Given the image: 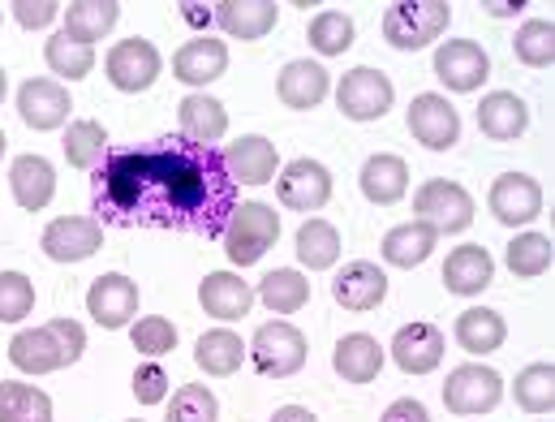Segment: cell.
<instances>
[{"label": "cell", "mask_w": 555, "mask_h": 422, "mask_svg": "<svg viewBox=\"0 0 555 422\" xmlns=\"http://www.w3.org/2000/svg\"><path fill=\"white\" fill-rule=\"evenodd\" d=\"M95 207L117 225L146 229H181V233H224L237 186L224 172L216 146L194 142H159L146 151H117L104 159Z\"/></svg>", "instance_id": "1"}, {"label": "cell", "mask_w": 555, "mask_h": 422, "mask_svg": "<svg viewBox=\"0 0 555 422\" xmlns=\"http://www.w3.org/2000/svg\"><path fill=\"white\" fill-rule=\"evenodd\" d=\"M87 354V332L78 319H48L39 328H26L9 341V362L22 375H52L74 367Z\"/></svg>", "instance_id": "2"}, {"label": "cell", "mask_w": 555, "mask_h": 422, "mask_svg": "<svg viewBox=\"0 0 555 422\" xmlns=\"http://www.w3.org/2000/svg\"><path fill=\"white\" fill-rule=\"evenodd\" d=\"M220 238H224V255H229L233 268L259 264L280 238L276 207H268V203H242V207H233V216H229V225H224Z\"/></svg>", "instance_id": "3"}, {"label": "cell", "mask_w": 555, "mask_h": 422, "mask_svg": "<svg viewBox=\"0 0 555 422\" xmlns=\"http://www.w3.org/2000/svg\"><path fill=\"white\" fill-rule=\"evenodd\" d=\"M452 22V4L448 0H401L384 13V39L401 52L430 48Z\"/></svg>", "instance_id": "4"}, {"label": "cell", "mask_w": 555, "mask_h": 422, "mask_svg": "<svg viewBox=\"0 0 555 422\" xmlns=\"http://www.w3.org/2000/svg\"><path fill=\"white\" fill-rule=\"evenodd\" d=\"M414 216L417 225H426L435 238L439 233H465L474 225V199L461 181L448 177H430L422 181L414 194Z\"/></svg>", "instance_id": "5"}, {"label": "cell", "mask_w": 555, "mask_h": 422, "mask_svg": "<svg viewBox=\"0 0 555 422\" xmlns=\"http://www.w3.org/2000/svg\"><path fill=\"white\" fill-rule=\"evenodd\" d=\"M504 401V380L500 371H491L487 362H461L448 371L443 384V406L456 419H474V414H491Z\"/></svg>", "instance_id": "6"}, {"label": "cell", "mask_w": 555, "mask_h": 422, "mask_svg": "<svg viewBox=\"0 0 555 422\" xmlns=\"http://www.w3.org/2000/svg\"><path fill=\"white\" fill-rule=\"evenodd\" d=\"M246 358L255 362L259 375H268V380H288V375H297V371L306 367V336H301L288 319H272V323H263V328L255 332Z\"/></svg>", "instance_id": "7"}, {"label": "cell", "mask_w": 555, "mask_h": 422, "mask_svg": "<svg viewBox=\"0 0 555 422\" xmlns=\"http://www.w3.org/2000/svg\"><path fill=\"white\" fill-rule=\"evenodd\" d=\"M397 91H392V78L384 69H371V65H358L340 78L336 87V104L349 122H379L388 108H392Z\"/></svg>", "instance_id": "8"}, {"label": "cell", "mask_w": 555, "mask_h": 422, "mask_svg": "<svg viewBox=\"0 0 555 422\" xmlns=\"http://www.w3.org/2000/svg\"><path fill=\"white\" fill-rule=\"evenodd\" d=\"M39 246L52 264H82L104 246V225L95 216H56L43 229Z\"/></svg>", "instance_id": "9"}, {"label": "cell", "mask_w": 555, "mask_h": 422, "mask_svg": "<svg viewBox=\"0 0 555 422\" xmlns=\"http://www.w3.org/2000/svg\"><path fill=\"white\" fill-rule=\"evenodd\" d=\"M491 74V56L482 52V43L474 39H452V43H439L435 48V78L456 91V95H469L487 82Z\"/></svg>", "instance_id": "10"}, {"label": "cell", "mask_w": 555, "mask_h": 422, "mask_svg": "<svg viewBox=\"0 0 555 422\" xmlns=\"http://www.w3.org/2000/svg\"><path fill=\"white\" fill-rule=\"evenodd\" d=\"M487 207L508 229L530 225V220L543 216V186L530 172H504V177H495V186L487 194Z\"/></svg>", "instance_id": "11"}, {"label": "cell", "mask_w": 555, "mask_h": 422, "mask_svg": "<svg viewBox=\"0 0 555 422\" xmlns=\"http://www.w3.org/2000/svg\"><path fill=\"white\" fill-rule=\"evenodd\" d=\"M276 194L288 212H306L310 216V212L327 207V199H332V172L319 159L301 155V159L284 164V172L276 177Z\"/></svg>", "instance_id": "12"}, {"label": "cell", "mask_w": 555, "mask_h": 422, "mask_svg": "<svg viewBox=\"0 0 555 422\" xmlns=\"http://www.w3.org/2000/svg\"><path fill=\"white\" fill-rule=\"evenodd\" d=\"M104 69H108V82H113L117 91L139 95V91H146V87L159 78L164 61H159V48H155V43H146V39H121V43L108 48Z\"/></svg>", "instance_id": "13"}, {"label": "cell", "mask_w": 555, "mask_h": 422, "mask_svg": "<svg viewBox=\"0 0 555 422\" xmlns=\"http://www.w3.org/2000/svg\"><path fill=\"white\" fill-rule=\"evenodd\" d=\"M405 122H410V135H414L426 151H448V146H456V139H461V113H456L443 95H435V91L414 95Z\"/></svg>", "instance_id": "14"}, {"label": "cell", "mask_w": 555, "mask_h": 422, "mask_svg": "<svg viewBox=\"0 0 555 422\" xmlns=\"http://www.w3.org/2000/svg\"><path fill=\"white\" fill-rule=\"evenodd\" d=\"M17 113H22V122L30 130L48 135V130H61L69 122L74 104H69V91L61 82H52V78H26L22 91H17Z\"/></svg>", "instance_id": "15"}, {"label": "cell", "mask_w": 555, "mask_h": 422, "mask_svg": "<svg viewBox=\"0 0 555 422\" xmlns=\"http://www.w3.org/2000/svg\"><path fill=\"white\" fill-rule=\"evenodd\" d=\"M87 310L100 328L117 332L139 315V284L130 281L126 272H104L100 281L87 289Z\"/></svg>", "instance_id": "16"}, {"label": "cell", "mask_w": 555, "mask_h": 422, "mask_svg": "<svg viewBox=\"0 0 555 422\" xmlns=\"http://www.w3.org/2000/svg\"><path fill=\"white\" fill-rule=\"evenodd\" d=\"M224 159V172L233 177V186H268L276 177V142L263 139V135H242L233 146L220 151Z\"/></svg>", "instance_id": "17"}, {"label": "cell", "mask_w": 555, "mask_h": 422, "mask_svg": "<svg viewBox=\"0 0 555 422\" xmlns=\"http://www.w3.org/2000/svg\"><path fill=\"white\" fill-rule=\"evenodd\" d=\"M388 354H392V362L405 375H430L443 362V332L435 323H405L392 336V349Z\"/></svg>", "instance_id": "18"}, {"label": "cell", "mask_w": 555, "mask_h": 422, "mask_svg": "<svg viewBox=\"0 0 555 422\" xmlns=\"http://www.w3.org/2000/svg\"><path fill=\"white\" fill-rule=\"evenodd\" d=\"M224 69H229V48L211 35H198V39L181 43V52L172 56V74L185 87H211L216 78H224Z\"/></svg>", "instance_id": "19"}, {"label": "cell", "mask_w": 555, "mask_h": 422, "mask_svg": "<svg viewBox=\"0 0 555 422\" xmlns=\"http://www.w3.org/2000/svg\"><path fill=\"white\" fill-rule=\"evenodd\" d=\"M332 297H336V306H345V310H375V306H384V297H388V277H384L375 264H366V259L345 264V268L336 272V281H332Z\"/></svg>", "instance_id": "20"}, {"label": "cell", "mask_w": 555, "mask_h": 422, "mask_svg": "<svg viewBox=\"0 0 555 422\" xmlns=\"http://www.w3.org/2000/svg\"><path fill=\"white\" fill-rule=\"evenodd\" d=\"M9 190L22 212H43L56 194V168L43 155H17L9 168Z\"/></svg>", "instance_id": "21"}, {"label": "cell", "mask_w": 555, "mask_h": 422, "mask_svg": "<svg viewBox=\"0 0 555 422\" xmlns=\"http://www.w3.org/2000/svg\"><path fill=\"white\" fill-rule=\"evenodd\" d=\"M198 302H203V310H207L211 319L233 323V319H246V315H250L255 289L242 281L237 272H207L203 284H198Z\"/></svg>", "instance_id": "22"}, {"label": "cell", "mask_w": 555, "mask_h": 422, "mask_svg": "<svg viewBox=\"0 0 555 422\" xmlns=\"http://www.w3.org/2000/svg\"><path fill=\"white\" fill-rule=\"evenodd\" d=\"M332 367L345 384H375L379 371H384V345L366 332H349L336 341V354H332Z\"/></svg>", "instance_id": "23"}, {"label": "cell", "mask_w": 555, "mask_h": 422, "mask_svg": "<svg viewBox=\"0 0 555 422\" xmlns=\"http://www.w3.org/2000/svg\"><path fill=\"white\" fill-rule=\"evenodd\" d=\"M362 194L375 203V207H392V203H401L405 194H410V164L401 159V155H388V151H379V155H371L366 164H362Z\"/></svg>", "instance_id": "24"}, {"label": "cell", "mask_w": 555, "mask_h": 422, "mask_svg": "<svg viewBox=\"0 0 555 422\" xmlns=\"http://www.w3.org/2000/svg\"><path fill=\"white\" fill-rule=\"evenodd\" d=\"M211 17L233 39H263L276 26L280 4L276 0H220V4H211Z\"/></svg>", "instance_id": "25"}, {"label": "cell", "mask_w": 555, "mask_h": 422, "mask_svg": "<svg viewBox=\"0 0 555 422\" xmlns=\"http://www.w3.org/2000/svg\"><path fill=\"white\" fill-rule=\"evenodd\" d=\"M177 113H181V135H185V142H194V146H216V142L229 135V113L207 91L185 95Z\"/></svg>", "instance_id": "26"}, {"label": "cell", "mask_w": 555, "mask_h": 422, "mask_svg": "<svg viewBox=\"0 0 555 422\" xmlns=\"http://www.w3.org/2000/svg\"><path fill=\"white\" fill-rule=\"evenodd\" d=\"M526 126H530V108H526V100L513 95V91H491V95L482 100V108H478V130L491 142L521 139Z\"/></svg>", "instance_id": "27"}, {"label": "cell", "mask_w": 555, "mask_h": 422, "mask_svg": "<svg viewBox=\"0 0 555 422\" xmlns=\"http://www.w3.org/2000/svg\"><path fill=\"white\" fill-rule=\"evenodd\" d=\"M495 277V259H491V251H482V246H456L452 255H448V264H443V284H448V293H456V297H474V293H482L487 284Z\"/></svg>", "instance_id": "28"}, {"label": "cell", "mask_w": 555, "mask_h": 422, "mask_svg": "<svg viewBox=\"0 0 555 422\" xmlns=\"http://www.w3.org/2000/svg\"><path fill=\"white\" fill-rule=\"evenodd\" d=\"M276 95L284 108H314L327 100V69L314 61H288L276 78Z\"/></svg>", "instance_id": "29"}, {"label": "cell", "mask_w": 555, "mask_h": 422, "mask_svg": "<svg viewBox=\"0 0 555 422\" xmlns=\"http://www.w3.org/2000/svg\"><path fill=\"white\" fill-rule=\"evenodd\" d=\"M504 341H508V323H504L500 310L469 306V310L456 315V345L465 354H495Z\"/></svg>", "instance_id": "30"}, {"label": "cell", "mask_w": 555, "mask_h": 422, "mask_svg": "<svg viewBox=\"0 0 555 422\" xmlns=\"http://www.w3.org/2000/svg\"><path fill=\"white\" fill-rule=\"evenodd\" d=\"M194 362H198L207 375L224 380V375L242 371V362H246V345H242V336H237L233 328H211V332L198 336V345H194Z\"/></svg>", "instance_id": "31"}, {"label": "cell", "mask_w": 555, "mask_h": 422, "mask_svg": "<svg viewBox=\"0 0 555 422\" xmlns=\"http://www.w3.org/2000/svg\"><path fill=\"white\" fill-rule=\"evenodd\" d=\"M435 233L426 229V225H397V229H388L384 233V246H379V255H384V264H392V268H422L426 259H430V251H435Z\"/></svg>", "instance_id": "32"}, {"label": "cell", "mask_w": 555, "mask_h": 422, "mask_svg": "<svg viewBox=\"0 0 555 422\" xmlns=\"http://www.w3.org/2000/svg\"><path fill=\"white\" fill-rule=\"evenodd\" d=\"M121 17V4L117 0H74L65 9V35H74L78 43H100Z\"/></svg>", "instance_id": "33"}, {"label": "cell", "mask_w": 555, "mask_h": 422, "mask_svg": "<svg viewBox=\"0 0 555 422\" xmlns=\"http://www.w3.org/2000/svg\"><path fill=\"white\" fill-rule=\"evenodd\" d=\"M297 259H301V268H310V272L336 268V259H340V233H336V225L310 216V220L297 229Z\"/></svg>", "instance_id": "34"}, {"label": "cell", "mask_w": 555, "mask_h": 422, "mask_svg": "<svg viewBox=\"0 0 555 422\" xmlns=\"http://www.w3.org/2000/svg\"><path fill=\"white\" fill-rule=\"evenodd\" d=\"M272 315H297L306 302H310V281L297 272V268H276L259 281V293H255Z\"/></svg>", "instance_id": "35"}, {"label": "cell", "mask_w": 555, "mask_h": 422, "mask_svg": "<svg viewBox=\"0 0 555 422\" xmlns=\"http://www.w3.org/2000/svg\"><path fill=\"white\" fill-rule=\"evenodd\" d=\"M0 422H52V397L22 380H0Z\"/></svg>", "instance_id": "36"}, {"label": "cell", "mask_w": 555, "mask_h": 422, "mask_svg": "<svg viewBox=\"0 0 555 422\" xmlns=\"http://www.w3.org/2000/svg\"><path fill=\"white\" fill-rule=\"evenodd\" d=\"M552 259H555V251H552V238H547V233H517V238L508 242V251H504L508 272L521 277V281L543 277V272L552 268Z\"/></svg>", "instance_id": "37"}, {"label": "cell", "mask_w": 555, "mask_h": 422, "mask_svg": "<svg viewBox=\"0 0 555 422\" xmlns=\"http://www.w3.org/2000/svg\"><path fill=\"white\" fill-rule=\"evenodd\" d=\"M43 61H48V69L56 74V78H69V82H78V78H87L91 69H95V48H87V43H78L74 35H52L48 43H43Z\"/></svg>", "instance_id": "38"}, {"label": "cell", "mask_w": 555, "mask_h": 422, "mask_svg": "<svg viewBox=\"0 0 555 422\" xmlns=\"http://www.w3.org/2000/svg\"><path fill=\"white\" fill-rule=\"evenodd\" d=\"M513 397H517V410H526V414H552L555 410V367L552 362H530V367L517 375Z\"/></svg>", "instance_id": "39"}, {"label": "cell", "mask_w": 555, "mask_h": 422, "mask_svg": "<svg viewBox=\"0 0 555 422\" xmlns=\"http://www.w3.org/2000/svg\"><path fill=\"white\" fill-rule=\"evenodd\" d=\"M104 151H108V135H104L100 122H69V130H65V159H69V168L91 172V168L104 164Z\"/></svg>", "instance_id": "40"}, {"label": "cell", "mask_w": 555, "mask_h": 422, "mask_svg": "<svg viewBox=\"0 0 555 422\" xmlns=\"http://www.w3.org/2000/svg\"><path fill=\"white\" fill-rule=\"evenodd\" d=\"M310 48L319 56H345L353 48V17L340 9H323L310 17Z\"/></svg>", "instance_id": "41"}, {"label": "cell", "mask_w": 555, "mask_h": 422, "mask_svg": "<svg viewBox=\"0 0 555 422\" xmlns=\"http://www.w3.org/2000/svg\"><path fill=\"white\" fill-rule=\"evenodd\" d=\"M513 52H517L521 65H534V69L552 65L555 61V26L552 22H543V17H530V22L517 30Z\"/></svg>", "instance_id": "42"}, {"label": "cell", "mask_w": 555, "mask_h": 422, "mask_svg": "<svg viewBox=\"0 0 555 422\" xmlns=\"http://www.w3.org/2000/svg\"><path fill=\"white\" fill-rule=\"evenodd\" d=\"M168 422H220V401L203 384H185L168 401Z\"/></svg>", "instance_id": "43"}, {"label": "cell", "mask_w": 555, "mask_h": 422, "mask_svg": "<svg viewBox=\"0 0 555 422\" xmlns=\"http://www.w3.org/2000/svg\"><path fill=\"white\" fill-rule=\"evenodd\" d=\"M35 310V284L26 272H0V323H22Z\"/></svg>", "instance_id": "44"}, {"label": "cell", "mask_w": 555, "mask_h": 422, "mask_svg": "<svg viewBox=\"0 0 555 422\" xmlns=\"http://www.w3.org/2000/svg\"><path fill=\"white\" fill-rule=\"evenodd\" d=\"M130 341H134V349L146 354V358H164V354L177 349V328H172V319L151 315V319H139L130 328Z\"/></svg>", "instance_id": "45"}, {"label": "cell", "mask_w": 555, "mask_h": 422, "mask_svg": "<svg viewBox=\"0 0 555 422\" xmlns=\"http://www.w3.org/2000/svg\"><path fill=\"white\" fill-rule=\"evenodd\" d=\"M134 397L139 406H159L168 397V371L159 362H142L134 371Z\"/></svg>", "instance_id": "46"}, {"label": "cell", "mask_w": 555, "mask_h": 422, "mask_svg": "<svg viewBox=\"0 0 555 422\" xmlns=\"http://www.w3.org/2000/svg\"><path fill=\"white\" fill-rule=\"evenodd\" d=\"M9 9H13V17H17L26 30H43V26L56 22V13H61L65 4H56V0H13Z\"/></svg>", "instance_id": "47"}, {"label": "cell", "mask_w": 555, "mask_h": 422, "mask_svg": "<svg viewBox=\"0 0 555 422\" xmlns=\"http://www.w3.org/2000/svg\"><path fill=\"white\" fill-rule=\"evenodd\" d=\"M379 422H430V414H426V406H422V401L401 397V401H392V406L384 410V419Z\"/></svg>", "instance_id": "48"}, {"label": "cell", "mask_w": 555, "mask_h": 422, "mask_svg": "<svg viewBox=\"0 0 555 422\" xmlns=\"http://www.w3.org/2000/svg\"><path fill=\"white\" fill-rule=\"evenodd\" d=\"M268 422H319V419H314L306 406H280V410Z\"/></svg>", "instance_id": "49"}, {"label": "cell", "mask_w": 555, "mask_h": 422, "mask_svg": "<svg viewBox=\"0 0 555 422\" xmlns=\"http://www.w3.org/2000/svg\"><path fill=\"white\" fill-rule=\"evenodd\" d=\"M181 13H185V22H194V26L211 22V9H207V4H181Z\"/></svg>", "instance_id": "50"}, {"label": "cell", "mask_w": 555, "mask_h": 422, "mask_svg": "<svg viewBox=\"0 0 555 422\" xmlns=\"http://www.w3.org/2000/svg\"><path fill=\"white\" fill-rule=\"evenodd\" d=\"M482 9H487L491 17H508V13H517V9H526V4H521V0H517V4H513V0H504V4H482Z\"/></svg>", "instance_id": "51"}, {"label": "cell", "mask_w": 555, "mask_h": 422, "mask_svg": "<svg viewBox=\"0 0 555 422\" xmlns=\"http://www.w3.org/2000/svg\"><path fill=\"white\" fill-rule=\"evenodd\" d=\"M4 87H9V78H4V69H0V100H4Z\"/></svg>", "instance_id": "52"}, {"label": "cell", "mask_w": 555, "mask_h": 422, "mask_svg": "<svg viewBox=\"0 0 555 422\" xmlns=\"http://www.w3.org/2000/svg\"><path fill=\"white\" fill-rule=\"evenodd\" d=\"M0 155H4V130H0Z\"/></svg>", "instance_id": "53"}, {"label": "cell", "mask_w": 555, "mask_h": 422, "mask_svg": "<svg viewBox=\"0 0 555 422\" xmlns=\"http://www.w3.org/2000/svg\"><path fill=\"white\" fill-rule=\"evenodd\" d=\"M134 422H139V419H134Z\"/></svg>", "instance_id": "54"}]
</instances>
